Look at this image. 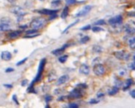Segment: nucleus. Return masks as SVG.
I'll use <instances>...</instances> for the list:
<instances>
[{
    "label": "nucleus",
    "instance_id": "a211bd4d",
    "mask_svg": "<svg viewBox=\"0 0 135 108\" xmlns=\"http://www.w3.org/2000/svg\"><path fill=\"white\" fill-rule=\"evenodd\" d=\"M10 29V25L8 24H0V31H6Z\"/></svg>",
    "mask_w": 135,
    "mask_h": 108
},
{
    "label": "nucleus",
    "instance_id": "6ab92c4d",
    "mask_svg": "<svg viewBox=\"0 0 135 108\" xmlns=\"http://www.w3.org/2000/svg\"><path fill=\"white\" fill-rule=\"evenodd\" d=\"M68 12H69V8L68 7H65L63 10H62V13H61V18H62V19L66 18V17L68 16Z\"/></svg>",
    "mask_w": 135,
    "mask_h": 108
},
{
    "label": "nucleus",
    "instance_id": "f03ea898",
    "mask_svg": "<svg viewBox=\"0 0 135 108\" xmlns=\"http://www.w3.org/2000/svg\"><path fill=\"white\" fill-rule=\"evenodd\" d=\"M114 56L119 60L121 61H128L130 58V53L125 51H115L114 53Z\"/></svg>",
    "mask_w": 135,
    "mask_h": 108
},
{
    "label": "nucleus",
    "instance_id": "2eb2a0df",
    "mask_svg": "<svg viewBox=\"0 0 135 108\" xmlns=\"http://www.w3.org/2000/svg\"><path fill=\"white\" fill-rule=\"evenodd\" d=\"M132 83H133L132 79H131V78L127 79V80H126L125 83L123 84V91H126V90H127L128 88H129V87L132 85Z\"/></svg>",
    "mask_w": 135,
    "mask_h": 108
},
{
    "label": "nucleus",
    "instance_id": "c9c22d12",
    "mask_svg": "<svg viewBox=\"0 0 135 108\" xmlns=\"http://www.w3.org/2000/svg\"><path fill=\"white\" fill-rule=\"evenodd\" d=\"M68 107L71 108H77L79 107V105L75 104V103H71V104H69Z\"/></svg>",
    "mask_w": 135,
    "mask_h": 108
},
{
    "label": "nucleus",
    "instance_id": "4c0bfd02",
    "mask_svg": "<svg viewBox=\"0 0 135 108\" xmlns=\"http://www.w3.org/2000/svg\"><path fill=\"white\" fill-rule=\"evenodd\" d=\"M65 1L68 4H74L76 2V0H65Z\"/></svg>",
    "mask_w": 135,
    "mask_h": 108
},
{
    "label": "nucleus",
    "instance_id": "ea45409f",
    "mask_svg": "<svg viewBox=\"0 0 135 108\" xmlns=\"http://www.w3.org/2000/svg\"><path fill=\"white\" fill-rule=\"evenodd\" d=\"M103 96H104V94L103 92H98L97 94V97L98 98H101V97H103Z\"/></svg>",
    "mask_w": 135,
    "mask_h": 108
},
{
    "label": "nucleus",
    "instance_id": "c85d7f7f",
    "mask_svg": "<svg viewBox=\"0 0 135 108\" xmlns=\"http://www.w3.org/2000/svg\"><path fill=\"white\" fill-rule=\"evenodd\" d=\"M36 32H37V30L36 29H31V30H29L26 31V34H36Z\"/></svg>",
    "mask_w": 135,
    "mask_h": 108
},
{
    "label": "nucleus",
    "instance_id": "9d476101",
    "mask_svg": "<svg viewBox=\"0 0 135 108\" xmlns=\"http://www.w3.org/2000/svg\"><path fill=\"white\" fill-rule=\"evenodd\" d=\"M68 80H69V76L67 75V74H64V75L61 76L60 78L58 79L57 82V85H60L64 84L67 81H68Z\"/></svg>",
    "mask_w": 135,
    "mask_h": 108
},
{
    "label": "nucleus",
    "instance_id": "1a4fd4ad",
    "mask_svg": "<svg viewBox=\"0 0 135 108\" xmlns=\"http://www.w3.org/2000/svg\"><path fill=\"white\" fill-rule=\"evenodd\" d=\"M37 13H39L40 14H43V15H51L56 14L58 12V10H48V9H44V10H41L37 11Z\"/></svg>",
    "mask_w": 135,
    "mask_h": 108
},
{
    "label": "nucleus",
    "instance_id": "dca6fc26",
    "mask_svg": "<svg viewBox=\"0 0 135 108\" xmlns=\"http://www.w3.org/2000/svg\"><path fill=\"white\" fill-rule=\"evenodd\" d=\"M128 45L132 49L135 50V37H132L128 39Z\"/></svg>",
    "mask_w": 135,
    "mask_h": 108
},
{
    "label": "nucleus",
    "instance_id": "f257e3e1",
    "mask_svg": "<svg viewBox=\"0 0 135 108\" xmlns=\"http://www.w3.org/2000/svg\"><path fill=\"white\" fill-rule=\"evenodd\" d=\"M46 23V20L44 18H35L31 21L30 27L32 29H39L44 26Z\"/></svg>",
    "mask_w": 135,
    "mask_h": 108
},
{
    "label": "nucleus",
    "instance_id": "412c9836",
    "mask_svg": "<svg viewBox=\"0 0 135 108\" xmlns=\"http://www.w3.org/2000/svg\"><path fill=\"white\" fill-rule=\"evenodd\" d=\"M1 23L2 24H9L11 23V20H10L9 18L7 17H4L1 19Z\"/></svg>",
    "mask_w": 135,
    "mask_h": 108
},
{
    "label": "nucleus",
    "instance_id": "aec40b11",
    "mask_svg": "<svg viewBox=\"0 0 135 108\" xmlns=\"http://www.w3.org/2000/svg\"><path fill=\"white\" fill-rule=\"evenodd\" d=\"M118 73L120 77H124L126 74H127V70L125 68H120V69H118Z\"/></svg>",
    "mask_w": 135,
    "mask_h": 108
},
{
    "label": "nucleus",
    "instance_id": "39448f33",
    "mask_svg": "<svg viewBox=\"0 0 135 108\" xmlns=\"http://www.w3.org/2000/svg\"><path fill=\"white\" fill-rule=\"evenodd\" d=\"M92 7L90 5H86L81 8V10H79L78 12L76 14V17H82V16H84L86 15H88L90 11L91 10Z\"/></svg>",
    "mask_w": 135,
    "mask_h": 108
},
{
    "label": "nucleus",
    "instance_id": "423d86ee",
    "mask_svg": "<svg viewBox=\"0 0 135 108\" xmlns=\"http://www.w3.org/2000/svg\"><path fill=\"white\" fill-rule=\"evenodd\" d=\"M10 11L12 13L17 15L18 16H24V15L26 14L24 10L21 7H18V6H13L12 7H10Z\"/></svg>",
    "mask_w": 135,
    "mask_h": 108
},
{
    "label": "nucleus",
    "instance_id": "de8ad7c7",
    "mask_svg": "<svg viewBox=\"0 0 135 108\" xmlns=\"http://www.w3.org/2000/svg\"><path fill=\"white\" fill-rule=\"evenodd\" d=\"M8 2H10V3H14L16 2V0H7Z\"/></svg>",
    "mask_w": 135,
    "mask_h": 108
},
{
    "label": "nucleus",
    "instance_id": "f3484780",
    "mask_svg": "<svg viewBox=\"0 0 135 108\" xmlns=\"http://www.w3.org/2000/svg\"><path fill=\"white\" fill-rule=\"evenodd\" d=\"M118 91H119V88L115 85V86L112 87V88L111 89L108 91V94L109 95H110V96H113V95L116 94Z\"/></svg>",
    "mask_w": 135,
    "mask_h": 108
},
{
    "label": "nucleus",
    "instance_id": "79ce46f5",
    "mask_svg": "<svg viewBox=\"0 0 135 108\" xmlns=\"http://www.w3.org/2000/svg\"><path fill=\"white\" fill-rule=\"evenodd\" d=\"M37 35H39V34H35L34 35H30V36H29V35H27V36H24V38H32V37H37Z\"/></svg>",
    "mask_w": 135,
    "mask_h": 108
},
{
    "label": "nucleus",
    "instance_id": "bb28decb",
    "mask_svg": "<svg viewBox=\"0 0 135 108\" xmlns=\"http://www.w3.org/2000/svg\"><path fill=\"white\" fill-rule=\"evenodd\" d=\"M79 20H76V21H75L74 23H73V24H70V25H69V26H68L67 28H66V29H65L64 31H63V33H64V32H65L66 31L68 30V29H70L71 27H72V26H75V25H76V24H77V23H78V22H79Z\"/></svg>",
    "mask_w": 135,
    "mask_h": 108
},
{
    "label": "nucleus",
    "instance_id": "4be33fe9",
    "mask_svg": "<svg viewBox=\"0 0 135 108\" xmlns=\"http://www.w3.org/2000/svg\"><path fill=\"white\" fill-rule=\"evenodd\" d=\"M93 51H94L95 53H101V51H103V48L100 45H94Z\"/></svg>",
    "mask_w": 135,
    "mask_h": 108
},
{
    "label": "nucleus",
    "instance_id": "e433bc0d",
    "mask_svg": "<svg viewBox=\"0 0 135 108\" xmlns=\"http://www.w3.org/2000/svg\"><path fill=\"white\" fill-rule=\"evenodd\" d=\"M13 100L14 101V102L17 105H19V103H18V100H17V96H16V95H13Z\"/></svg>",
    "mask_w": 135,
    "mask_h": 108
},
{
    "label": "nucleus",
    "instance_id": "72a5a7b5",
    "mask_svg": "<svg viewBox=\"0 0 135 108\" xmlns=\"http://www.w3.org/2000/svg\"><path fill=\"white\" fill-rule=\"evenodd\" d=\"M128 67L132 69V70H135V61L134 62H132V63H130L129 65H128Z\"/></svg>",
    "mask_w": 135,
    "mask_h": 108
},
{
    "label": "nucleus",
    "instance_id": "a19ab883",
    "mask_svg": "<svg viewBox=\"0 0 135 108\" xmlns=\"http://www.w3.org/2000/svg\"><path fill=\"white\" fill-rule=\"evenodd\" d=\"M130 95H131V96H132V98L135 99V89L130 91Z\"/></svg>",
    "mask_w": 135,
    "mask_h": 108
},
{
    "label": "nucleus",
    "instance_id": "37998d69",
    "mask_svg": "<svg viewBox=\"0 0 135 108\" xmlns=\"http://www.w3.org/2000/svg\"><path fill=\"white\" fill-rule=\"evenodd\" d=\"M27 83H28V80H24L21 82V85L22 86H25V85H27Z\"/></svg>",
    "mask_w": 135,
    "mask_h": 108
},
{
    "label": "nucleus",
    "instance_id": "f8f14e48",
    "mask_svg": "<svg viewBox=\"0 0 135 108\" xmlns=\"http://www.w3.org/2000/svg\"><path fill=\"white\" fill-rule=\"evenodd\" d=\"M21 33H22L21 31H12V32L9 33L7 37H9L10 39H16L18 37H19Z\"/></svg>",
    "mask_w": 135,
    "mask_h": 108
},
{
    "label": "nucleus",
    "instance_id": "8fccbe9b",
    "mask_svg": "<svg viewBox=\"0 0 135 108\" xmlns=\"http://www.w3.org/2000/svg\"><path fill=\"white\" fill-rule=\"evenodd\" d=\"M40 1H41V2H43V1H45V0H40Z\"/></svg>",
    "mask_w": 135,
    "mask_h": 108
},
{
    "label": "nucleus",
    "instance_id": "7ed1b4c3",
    "mask_svg": "<svg viewBox=\"0 0 135 108\" xmlns=\"http://www.w3.org/2000/svg\"><path fill=\"white\" fill-rule=\"evenodd\" d=\"M83 96V92L81 90L80 88H74L73 91L70 93V94L68 96V98L70 99H79L82 97Z\"/></svg>",
    "mask_w": 135,
    "mask_h": 108
},
{
    "label": "nucleus",
    "instance_id": "2f4dec72",
    "mask_svg": "<svg viewBox=\"0 0 135 108\" xmlns=\"http://www.w3.org/2000/svg\"><path fill=\"white\" fill-rule=\"evenodd\" d=\"M95 25H104V24H106V23L104 20H99L97 22H95Z\"/></svg>",
    "mask_w": 135,
    "mask_h": 108
},
{
    "label": "nucleus",
    "instance_id": "393cba45",
    "mask_svg": "<svg viewBox=\"0 0 135 108\" xmlns=\"http://www.w3.org/2000/svg\"><path fill=\"white\" fill-rule=\"evenodd\" d=\"M89 40H90V37H88V36H85V37L81 38V40H80V42L83 44V43H86V42H88Z\"/></svg>",
    "mask_w": 135,
    "mask_h": 108
},
{
    "label": "nucleus",
    "instance_id": "58836bf2",
    "mask_svg": "<svg viewBox=\"0 0 135 108\" xmlns=\"http://www.w3.org/2000/svg\"><path fill=\"white\" fill-rule=\"evenodd\" d=\"M91 29V26H90V25H88V26H84L81 28V30H88V29Z\"/></svg>",
    "mask_w": 135,
    "mask_h": 108
},
{
    "label": "nucleus",
    "instance_id": "09e8293b",
    "mask_svg": "<svg viewBox=\"0 0 135 108\" xmlns=\"http://www.w3.org/2000/svg\"><path fill=\"white\" fill-rule=\"evenodd\" d=\"M133 58H134V60L135 61V53H134V56H133Z\"/></svg>",
    "mask_w": 135,
    "mask_h": 108
},
{
    "label": "nucleus",
    "instance_id": "a878e982",
    "mask_svg": "<svg viewBox=\"0 0 135 108\" xmlns=\"http://www.w3.org/2000/svg\"><path fill=\"white\" fill-rule=\"evenodd\" d=\"M115 85L119 88V87H120V86H123V83L120 80H118V79H117L116 81H115Z\"/></svg>",
    "mask_w": 135,
    "mask_h": 108
},
{
    "label": "nucleus",
    "instance_id": "ddd939ff",
    "mask_svg": "<svg viewBox=\"0 0 135 108\" xmlns=\"http://www.w3.org/2000/svg\"><path fill=\"white\" fill-rule=\"evenodd\" d=\"M68 46V45H63L62 47H60V48H58V49H57V50H54V51H52V52H51V53L54 54V55H56V56L60 55V54H62L63 52H64V51L65 50V48H66Z\"/></svg>",
    "mask_w": 135,
    "mask_h": 108
},
{
    "label": "nucleus",
    "instance_id": "c756f323",
    "mask_svg": "<svg viewBox=\"0 0 135 108\" xmlns=\"http://www.w3.org/2000/svg\"><path fill=\"white\" fill-rule=\"evenodd\" d=\"M27 59H28V58H24V59H22L21 61H18V63L16 64L17 66H20V65H21V64H24L25 62H26V61H27Z\"/></svg>",
    "mask_w": 135,
    "mask_h": 108
},
{
    "label": "nucleus",
    "instance_id": "a18cd8bd",
    "mask_svg": "<svg viewBox=\"0 0 135 108\" xmlns=\"http://www.w3.org/2000/svg\"><path fill=\"white\" fill-rule=\"evenodd\" d=\"M14 69H13V68H7V69L5 70V72H13Z\"/></svg>",
    "mask_w": 135,
    "mask_h": 108
},
{
    "label": "nucleus",
    "instance_id": "9b49d317",
    "mask_svg": "<svg viewBox=\"0 0 135 108\" xmlns=\"http://www.w3.org/2000/svg\"><path fill=\"white\" fill-rule=\"evenodd\" d=\"M1 58L4 61H10L12 58V55L9 51H3L1 54Z\"/></svg>",
    "mask_w": 135,
    "mask_h": 108
},
{
    "label": "nucleus",
    "instance_id": "f704fd0d",
    "mask_svg": "<svg viewBox=\"0 0 135 108\" xmlns=\"http://www.w3.org/2000/svg\"><path fill=\"white\" fill-rule=\"evenodd\" d=\"M77 87L80 88H86L88 87V85L85 84V83H80V84L77 85Z\"/></svg>",
    "mask_w": 135,
    "mask_h": 108
},
{
    "label": "nucleus",
    "instance_id": "49530a36",
    "mask_svg": "<svg viewBox=\"0 0 135 108\" xmlns=\"http://www.w3.org/2000/svg\"><path fill=\"white\" fill-rule=\"evenodd\" d=\"M4 87H6V88H13V85H10V84H4Z\"/></svg>",
    "mask_w": 135,
    "mask_h": 108
},
{
    "label": "nucleus",
    "instance_id": "6e6552de",
    "mask_svg": "<svg viewBox=\"0 0 135 108\" xmlns=\"http://www.w3.org/2000/svg\"><path fill=\"white\" fill-rule=\"evenodd\" d=\"M79 72L81 74H88L90 73V68L88 67L87 64H81V67H79Z\"/></svg>",
    "mask_w": 135,
    "mask_h": 108
},
{
    "label": "nucleus",
    "instance_id": "b1692460",
    "mask_svg": "<svg viewBox=\"0 0 135 108\" xmlns=\"http://www.w3.org/2000/svg\"><path fill=\"white\" fill-rule=\"evenodd\" d=\"M68 58V55H64V56H60V57L59 58V61L60 62V63H65V61H67Z\"/></svg>",
    "mask_w": 135,
    "mask_h": 108
},
{
    "label": "nucleus",
    "instance_id": "0eeeda50",
    "mask_svg": "<svg viewBox=\"0 0 135 108\" xmlns=\"http://www.w3.org/2000/svg\"><path fill=\"white\" fill-rule=\"evenodd\" d=\"M122 21H123V18L121 15H117L115 17L110 18L109 20V24L112 26H116V25L121 24Z\"/></svg>",
    "mask_w": 135,
    "mask_h": 108
},
{
    "label": "nucleus",
    "instance_id": "5701e85b",
    "mask_svg": "<svg viewBox=\"0 0 135 108\" xmlns=\"http://www.w3.org/2000/svg\"><path fill=\"white\" fill-rule=\"evenodd\" d=\"M56 77H57V75H56V74L54 73V72H51L50 74H49V81L51 82V81L54 80L56 79Z\"/></svg>",
    "mask_w": 135,
    "mask_h": 108
},
{
    "label": "nucleus",
    "instance_id": "20e7f679",
    "mask_svg": "<svg viewBox=\"0 0 135 108\" xmlns=\"http://www.w3.org/2000/svg\"><path fill=\"white\" fill-rule=\"evenodd\" d=\"M93 72H94L95 74H96L98 76H102L105 74L106 69L103 64H95L93 67Z\"/></svg>",
    "mask_w": 135,
    "mask_h": 108
},
{
    "label": "nucleus",
    "instance_id": "cd10ccee",
    "mask_svg": "<svg viewBox=\"0 0 135 108\" xmlns=\"http://www.w3.org/2000/svg\"><path fill=\"white\" fill-rule=\"evenodd\" d=\"M92 30H93V31H94V32H98V31H103V29H101V27L94 26L92 28Z\"/></svg>",
    "mask_w": 135,
    "mask_h": 108
},
{
    "label": "nucleus",
    "instance_id": "7c9ffc66",
    "mask_svg": "<svg viewBox=\"0 0 135 108\" xmlns=\"http://www.w3.org/2000/svg\"><path fill=\"white\" fill-rule=\"evenodd\" d=\"M98 102H99V101L97 100V99H92L91 100L89 101V104H90V105H95V104H97Z\"/></svg>",
    "mask_w": 135,
    "mask_h": 108
},
{
    "label": "nucleus",
    "instance_id": "4468645a",
    "mask_svg": "<svg viewBox=\"0 0 135 108\" xmlns=\"http://www.w3.org/2000/svg\"><path fill=\"white\" fill-rule=\"evenodd\" d=\"M125 31L128 34H134L135 33V29L134 27H132V26H130V25H126L125 26Z\"/></svg>",
    "mask_w": 135,
    "mask_h": 108
},
{
    "label": "nucleus",
    "instance_id": "c03bdc74",
    "mask_svg": "<svg viewBox=\"0 0 135 108\" xmlns=\"http://www.w3.org/2000/svg\"><path fill=\"white\" fill-rule=\"evenodd\" d=\"M60 3V0H57V1H54V2H52V6H54V4H56V5H57L58 4Z\"/></svg>",
    "mask_w": 135,
    "mask_h": 108
},
{
    "label": "nucleus",
    "instance_id": "473e14b6",
    "mask_svg": "<svg viewBox=\"0 0 135 108\" xmlns=\"http://www.w3.org/2000/svg\"><path fill=\"white\" fill-rule=\"evenodd\" d=\"M52 100V96H49V95H47L46 96V98H45V101L46 102H49L50 101Z\"/></svg>",
    "mask_w": 135,
    "mask_h": 108
}]
</instances>
